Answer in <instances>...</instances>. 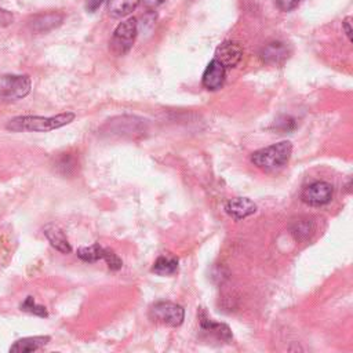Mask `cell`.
I'll use <instances>...</instances> for the list:
<instances>
[{"mask_svg":"<svg viewBox=\"0 0 353 353\" xmlns=\"http://www.w3.org/2000/svg\"><path fill=\"white\" fill-rule=\"evenodd\" d=\"M76 114L73 112H63L55 116H18L11 119L6 128L12 132H46L61 128L63 125L70 124L74 120Z\"/></svg>","mask_w":353,"mask_h":353,"instance_id":"6da1fadb","label":"cell"},{"mask_svg":"<svg viewBox=\"0 0 353 353\" xmlns=\"http://www.w3.org/2000/svg\"><path fill=\"white\" fill-rule=\"evenodd\" d=\"M292 145L290 141H281L251 153V163L259 170L273 174L283 170L290 161Z\"/></svg>","mask_w":353,"mask_h":353,"instance_id":"7a4b0ae2","label":"cell"},{"mask_svg":"<svg viewBox=\"0 0 353 353\" xmlns=\"http://www.w3.org/2000/svg\"><path fill=\"white\" fill-rule=\"evenodd\" d=\"M137 33H138L137 18L130 17L125 21L120 22L114 29L109 41L110 52H113L116 57L125 55L134 44L137 39Z\"/></svg>","mask_w":353,"mask_h":353,"instance_id":"3957f363","label":"cell"},{"mask_svg":"<svg viewBox=\"0 0 353 353\" xmlns=\"http://www.w3.org/2000/svg\"><path fill=\"white\" fill-rule=\"evenodd\" d=\"M149 319L167 327H179L185 319V309L170 301H160L150 306Z\"/></svg>","mask_w":353,"mask_h":353,"instance_id":"277c9868","label":"cell"},{"mask_svg":"<svg viewBox=\"0 0 353 353\" xmlns=\"http://www.w3.org/2000/svg\"><path fill=\"white\" fill-rule=\"evenodd\" d=\"M32 81L26 74H3L0 76V98L21 99L30 92Z\"/></svg>","mask_w":353,"mask_h":353,"instance_id":"5b68a950","label":"cell"},{"mask_svg":"<svg viewBox=\"0 0 353 353\" xmlns=\"http://www.w3.org/2000/svg\"><path fill=\"white\" fill-rule=\"evenodd\" d=\"M332 194H334V188L331 183L325 181H314L303 188L301 199L303 203L309 205L320 207V205L328 204L332 200Z\"/></svg>","mask_w":353,"mask_h":353,"instance_id":"8992f818","label":"cell"},{"mask_svg":"<svg viewBox=\"0 0 353 353\" xmlns=\"http://www.w3.org/2000/svg\"><path fill=\"white\" fill-rule=\"evenodd\" d=\"M243 58V48L239 43L228 40L221 43L216 50H215V57L216 59L225 69L226 68H234L239 65V62Z\"/></svg>","mask_w":353,"mask_h":353,"instance_id":"52a82bcc","label":"cell"},{"mask_svg":"<svg viewBox=\"0 0 353 353\" xmlns=\"http://www.w3.org/2000/svg\"><path fill=\"white\" fill-rule=\"evenodd\" d=\"M290 54H291V50L285 43L272 41V43H268L262 48L261 57H262L263 62L273 65V66H280L290 58Z\"/></svg>","mask_w":353,"mask_h":353,"instance_id":"ba28073f","label":"cell"},{"mask_svg":"<svg viewBox=\"0 0 353 353\" xmlns=\"http://www.w3.org/2000/svg\"><path fill=\"white\" fill-rule=\"evenodd\" d=\"M225 211L233 219L240 221L255 214L256 204L247 197H234V199H229L225 203Z\"/></svg>","mask_w":353,"mask_h":353,"instance_id":"9c48e42d","label":"cell"},{"mask_svg":"<svg viewBox=\"0 0 353 353\" xmlns=\"http://www.w3.org/2000/svg\"><path fill=\"white\" fill-rule=\"evenodd\" d=\"M225 76H226V69L216 59H212L207 65V68L203 73L201 83H203L204 88H207L210 91H215L222 87V84L225 81Z\"/></svg>","mask_w":353,"mask_h":353,"instance_id":"30bf717a","label":"cell"},{"mask_svg":"<svg viewBox=\"0 0 353 353\" xmlns=\"http://www.w3.org/2000/svg\"><path fill=\"white\" fill-rule=\"evenodd\" d=\"M43 232H44V236L47 237V240L50 241V244L55 250H58L62 254H69L72 251V245H70L65 232L59 226L50 223V225L44 226Z\"/></svg>","mask_w":353,"mask_h":353,"instance_id":"8fae6325","label":"cell"},{"mask_svg":"<svg viewBox=\"0 0 353 353\" xmlns=\"http://www.w3.org/2000/svg\"><path fill=\"white\" fill-rule=\"evenodd\" d=\"M48 335H40V336H26L22 339H18L14 342V345L10 347V352L12 353H32L43 346H46L50 342Z\"/></svg>","mask_w":353,"mask_h":353,"instance_id":"7c38bea8","label":"cell"},{"mask_svg":"<svg viewBox=\"0 0 353 353\" xmlns=\"http://www.w3.org/2000/svg\"><path fill=\"white\" fill-rule=\"evenodd\" d=\"M62 15L58 12H46V14H39L32 18L29 22L32 30L34 32H47L54 28H57L62 22Z\"/></svg>","mask_w":353,"mask_h":353,"instance_id":"4fadbf2b","label":"cell"},{"mask_svg":"<svg viewBox=\"0 0 353 353\" xmlns=\"http://www.w3.org/2000/svg\"><path fill=\"white\" fill-rule=\"evenodd\" d=\"M200 327H201V331H204L210 335H214L215 338H218L221 341H230L232 339L230 328L226 324L215 323L211 319L205 317L204 313L200 314Z\"/></svg>","mask_w":353,"mask_h":353,"instance_id":"5bb4252c","label":"cell"},{"mask_svg":"<svg viewBox=\"0 0 353 353\" xmlns=\"http://www.w3.org/2000/svg\"><path fill=\"white\" fill-rule=\"evenodd\" d=\"M152 272L159 276H172L178 272V259L170 255H160L154 261Z\"/></svg>","mask_w":353,"mask_h":353,"instance_id":"9a60e30c","label":"cell"},{"mask_svg":"<svg viewBox=\"0 0 353 353\" xmlns=\"http://www.w3.org/2000/svg\"><path fill=\"white\" fill-rule=\"evenodd\" d=\"M138 3L139 0H108V10L110 15L120 18L132 12Z\"/></svg>","mask_w":353,"mask_h":353,"instance_id":"2e32d148","label":"cell"},{"mask_svg":"<svg viewBox=\"0 0 353 353\" xmlns=\"http://www.w3.org/2000/svg\"><path fill=\"white\" fill-rule=\"evenodd\" d=\"M105 247H102L99 243H94L88 247H80L77 250V256L83 259L84 262H97L103 259L105 255Z\"/></svg>","mask_w":353,"mask_h":353,"instance_id":"e0dca14e","label":"cell"},{"mask_svg":"<svg viewBox=\"0 0 353 353\" xmlns=\"http://www.w3.org/2000/svg\"><path fill=\"white\" fill-rule=\"evenodd\" d=\"M314 232V223L312 219H298L291 226V233L296 240H306Z\"/></svg>","mask_w":353,"mask_h":353,"instance_id":"ac0fdd59","label":"cell"},{"mask_svg":"<svg viewBox=\"0 0 353 353\" xmlns=\"http://www.w3.org/2000/svg\"><path fill=\"white\" fill-rule=\"evenodd\" d=\"M19 307H21V310H23V312L30 313V314H34V316H39V317H47V316H48L47 309H46L43 305L36 303V301H34L33 296L25 298V301L21 303Z\"/></svg>","mask_w":353,"mask_h":353,"instance_id":"d6986e66","label":"cell"},{"mask_svg":"<svg viewBox=\"0 0 353 353\" xmlns=\"http://www.w3.org/2000/svg\"><path fill=\"white\" fill-rule=\"evenodd\" d=\"M103 261L106 262V265H108V268H109L110 270H119V269H121V266H123V261H121V259L119 258V255H117L113 250H110V248H106V250H105Z\"/></svg>","mask_w":353,"mask_h":353,"instance_id":"ffe728a7","label":"cell"},{"mask_svg":"<svg viewBox=\"0 0 353 353\" xmlns=\"http://www.w3.org/2000/svg\"><path fill=\"white\" fill-rule=\"evenodd\" d=\"M276 3L281 11H291L298 7L301 0H276Z\"/></svg>","mask_w":353,"mask_h":353,"instance_id":"44dd1931","label":"cell"},{"mask_svg":"<svg viewBox=\"0 0 353 353\" xmlns=\"http://www.w3.org/2000/svg\"><path fill=\"white\" fill-rule=\"evenodd\" d=\"M12 21H14V15L4 8H0V28L11 25Z\"/></svg>","mask_w":353,"mask_h":353,"instance_id":"7402d4cb","label":"cell"},{"mask_svg":"<svg viewBox=\"0 0 353 353\" xmlns=\"http://www.w3.org/2000/svg\"><path fill=\"white\" fill-rule=\"evenodd\" d=\"M139 1L148 10H153V8H156V7H159L160 4L164 3V0H139Z\"/></svg>","mask_w":353,"mask_h":353,"instance_id":"603a6c76","label":"cell"},{"mask_svg":"<svg viewBox=\"0 0 353 353\" xmlns=\"http://www.w3.org/2000/svg\"><path fill=\"white\" fill-rule=\"evenodd\" d=\"M105 0H87V10L90 11V12H94L97 8H99L101 7V4L103 3Z\"/></svg>","mask_w":353,"mask_h":353,"instance_id":"cb8c5ba5","label":"cell"},{"mask_svg":"<svg viewBox=\"0 0 353 353\" xmlns=\"http://www.w3.org/2000/svg\"><path fill=\"white\" fill-rule=\"evenodd\" d=\"M343 29H345V33H346V36H347V39L349 40H352V25H350V17H347V18H345V21H343Z\"/></svg>","mask_w":353,"mask_h":353,"instance_id":"d4e9b609","label":"cell"}]
</instances>
